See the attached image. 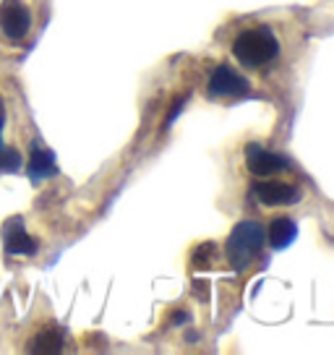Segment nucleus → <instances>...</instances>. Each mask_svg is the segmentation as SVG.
Masks as SVG:
<instances>
[{"label":"nucleus","mask_w":334,"mask_h":355,"mask_svg":"<svg viewBox=\"0 0 334 355\" xmlns=\"http://www.w3.org/2000/svg\"><path fill=\"white\" fill-rule=\"evenodd\" d=\"M183 105H186V97H180V100L175 102V105H173V110H170V118H167V121H165V125H170V123H173V121H175V118H178L180 110H183Z\"/></svg>","instance_id":"nucleus-13"},{"label":"nucleus","mask_w":334,"mask_h":355,"mask_svg":"<svg viewBox=\"0 0 334 355\" xmlns=\"http://www.w3.org/2000/svg\"><path fill=\"white\" fill-rule=\"evenodd\" d=\"M183 322H188V313H183V311H180V313L173 316V324H183Z\"/></svg>","instance_id":"nucleus-14"},{"label":"nucleus","mask_w":334,"mask_h":355,"mask_svg":"<svg viewBox=\"0 0 334 355\" xmlns=\"http://www.w3.org/2000/svg\"><path fill=\"white\" fill-rule=\"evenodd\" d=\"M3 245L8 256H32L37 254V241L24 230L21 217H13L3 225Z\"/></svg>","instance_id":"nucleus-7"},{"label":"nucleus","mask_w":334,"mask_h":355,"mask_svg":"<svg viewBox=\"0 0 334 355\" xmlns=\"http://www.w3.org/2000/svg\"><path fill=\"white\" fill-rule=\"evenodd\" d=\"M254 196L264 207H292L301 201V189L282 180H258L254 183Z\"/></svg>","instance_id":"nucleus-5"},{"label":"nucleus","mask_w":334,"mask_h":355,"mask_svg":"<svg viewBox=\"0 0 334 355\" xmlns=\"http://www.w3.org/2000/svg\"><path fill=\"white\" fill-rule=\"evenodd\" d=\"M264 243H267V230L258 222H240V225H235L233 233L227 235V245H225L230 266L238 269V272H243L245 266L261 254Z\"/></svg>","instance_id":"nucleus-2"},{"label":"nucleus","mask_w":334,"mask_h":355,"mask_svg":"<svg viewBox=\"0 0 334 355\" xmlns=\"http://www.w3.org/2000/svg\"><path fill=\"white\" fill-rule=\"evenodd\" d=\"M206 92L212 97H240L248 92V78L240 76L235 68L230 66H217L209 76Z\"/></svg>","instance_id":"nucleus-6"},{"label":"nucleus","mask_w":334,"mask_h":355,"mask_svg":"<svg viewBox=\"0 0 334 355\" xmlns=\"http://www.w3.org/2000/svg\"><path fill=\"white\" fill-rule=\"evenodd\" d=\"M245 167H248L251 175L269 178L282 173V170H288L290 162L288 157L277 155V152H269V149H264V146L258 144H248L245 146Z\"/></svg>","instance_id":"nucleus-4"},{"label":"nucleus","mask_w":334,"mask_h":355,"mask_svg":"<svg viewBox=\"0 0 334 355\" xmlns=\"http://www.w3.org/2000/svg\"><path fill=\"white\" fill-rule=\"evenodd\" d=\"M0 29L11 42H21L32 29V13L21 0H6L0 6Z\"/></svg>","instance_id":"nucleus-3"},{"label":"nucleus","mask_w":334,"mask_h":355,"mask_svg":"<svg viewBox=\"0 0 334 355\" xmlns=\"http://www.w3.org/2000/svg\"><path fill=\"white\" fill-rule=\"evenodd\" d=\"M233 55L243 68H264L279 55V40L269 26H254L235 37Z\"/></svg>","instance_id":"nucleus-1"},{"label":"nucleus","mask_w":334,"mask_h":355,"mask_svg":"<svg viewBox=\"0 0 334 355\" xmlns=\"http://www.w3.org/2000/svg\"><path fill=\"white\" fill-rule=\"evenodd\" d=\"M55 175V155L39 144H32V157H29V180L39 183L45 178Z\"/></svg>","instance_id":"nucleus-8"},{"label":"nucleus","mask_w":334,"mask_h":355,"mask_svg":"<svg viewBox=\"0 0 334 355\" xmlns=\"http://www.w3.org/2000/svg\"><path fill=\"white\" fill-rule=\"evenodd\" d=\"M26 350L29 353H60L63 350V332L58 327H47V329L34 334Z\"/></svg>","instance_id":"nucleus-10"},{"label":"nucleus","mask_w":334,"mask_h":355,"mask_svg":"<svg viewBox=\"0 0 334 355\" xmlns=\"http://www.w3.org/2000/svg\"><path fill=\"white\" fill-rule=\"evenodd\" d=\"M214 254H217V245L214 243H201L193 256H191V264L196 266V269H206V266L214 264Z\"/></svg>","instance_id":"nucleus-12"},{"label":"nucleus","mask_w":334,"mask_h":355,"mask_svg":"<svg viewBox=\"0 0 334 355\" xmlns=\"http://www.w3.org/2000/svg\"><path fill=\"white\" fill-rule=\"evenodd\" d=\"M3 125H6V110L0 102V173H19L21 170V155L16 149L3 144Z\"/></svg>","instance_id":"nucleus-11"},{"label":"nucleus","mask_w":334,"mask_h":355,"mask_svg":"<svg viewBox=\"0 0 334 355\" xmlns=\"http://www.w3.org/2000/svg\"><path fill=\"white\" fill-rule=\"evenodd\" d=\"M295 235H298L295 222L290 220V217H277V220L267 227V243L272 245L274 251H282V248H288V245L295 241Z\"/></svg>","instance_id":"nucleus-9"}]
</instances>
